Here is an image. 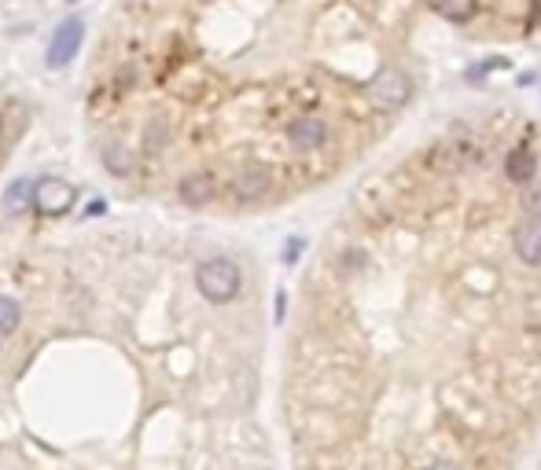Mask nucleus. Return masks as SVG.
<instances>
[{"label":"nucleus","instance_id":"f257e3e1","mask_svg":"<svg viewBox=\"0 0 541 470\" xmlns=\"http://www.w3.org/2000/svg\"><path fill=\"white\" fill-rule=\"evenodd\" d=\"M196 287L206 301H214V305H225L239 294V287H244V276H239V265L229 261V258H210L199 265L196 272Z\"/></svg>","mask_w":541,"mask_h":470},{"label":"nucleus","instance_id":"f03ea898","mask_svg":"<svg viewBox=\"0 0 541 470\" xmlns=\"http://www.w3.org/2000/svg\"><path fill=\"white\" fill-rule=\"evenodd\" d=\"M369 96L376 100V107L383 111H398L402 103H409L412 96V81L405 70H379L376 81L369 85Z\"/></svg>","mask_w":541,"mask_h":470},{"label":"nucleus","instance_id":"7ed1b4c3","mask_svg":"<svg viewBox=\"0 0 541 470\" xmlns=\"http://www.w3.org/2000/svg\"><path fill=\"white\" fill-rule=\"evenodd\" d=\"M81 37H85V22L78 15L63 19L55 26V34H52V45H48V67L59 70V67H67V62L78 55L81 48Z\"/></svg>","mask_w":541,"mask_h":470},{"label":"nucleus","instance_id":"20e7f679","mask_svg":"<svg viewBox=\"0 0 541 470\" xmlns=\"http://www.w3.org/2000/svg\"><path fill=\"white\" fill-rule=\"evenodd\" d=\"M74 199H78V192H74L67 180H59V177H45V180H37V187H34V206H37L45 217L67 213V210L74 206Z\"/></svg>","mask_w":541,"mask_h":470},{"label":"nucleus","instance_id":"39448f33","mask_svg":"<svg viewBox=\"0 0 541 470\" xmlns=\"http://www.w3.org/2000/svg\"><path fill=\"white\" fill-rule=\"evenodd\" d=\"M324 136H328V125H324L317 114L295 118V121L287 125V140H291V147H298V151H317V147L324 144Z\"/></svg>","mask_w":541,"mask_h":470},{"label":"nucleus","instance_id":"423d86ee","mask_svg":"<svg viewBox=\"0 0 541 470\" xmlns=\"http://www.w3.org/2000/svg\"><path fill=\"white\" fill-rule=\"evenodd\" d=\"M516 254L523 265H541V217H527L516 228Z\"/></svg>","mask_w":541,"mask_h":470},{"label":"nucleus","instance_id":"0eeeda50","mask_svg":"<svg viewBox=\"0 0 541 470\" xmlns=\"http://www.w3.org/2000/svg\"><path fill=\"white\" fill-rule=\"evenodd\" d=\"M214 195H218V184L210 173H192L180 180V202L185 206H210Z\"/></svg>","mask_w":541,"mask_h":470},{"label":"nucleus","instance_id":"6e6552de","mask_svg":"<svg viewBox=\"0 0 541 470\" xmlns=\"http://www.w3.org/2000/svg\"><path fill=\"white\" fill-rule=\"evenodd\" d=\"M269 187H273V177H269L265 169H247V173H239L232 180V195L239 202H254V199H262L269 192Z\"/></svg>","mask_w":541,"mask_h":470},{"label":"nucleus","instance_id":"1a4fd4ad","mask_svg":"<svg viewBox=\"0 0 541 470\" xmlns=\"http://www.w3.org/2000/svg\"><path fill=\"white\" fill-rule=\"evenodd\" d=\"M504 173H508V180H516V184H530L537 177V154L530 147H512V151H508V159H504Z\"/></svg>","mask_w":541,"mask_h":470},{"label":"nucleus","instance_id":"9d476101","mask_svg":"<svg viewBox=\"0 0 541 470\" xmlns=\"http://www.w3.org/2000/svg\"><path fill=\"white\" fill-rule=\"evenodd\" d=\"M431 8L449 22H468L479 12V0H431Z\"/></svg>","mask_w":541,"mask_h":470},{"label":"nucleus","instance_id":"9b49d317","mask_svg":"<svg viewBox=\"0 0 541 470\" xmlns=\"http://www.w3.org/2000/svg\"><path fill=\"white\" fill-rule=\"evenodd\" d=\"M34 187H37V184H29L26 177H22V180H15V184L8 187V195H4V206H8L12 213L26 210L29 202H34Z\"/></svg>","mask_w":541,"mask_h":470},{"label":"nucleus","instance_id":"f8f14e48","mask_svg":"<svg viewBox=\"0 0 541 470\" xmlns=\"http://www.w3.org/2000/svg\"><path fill=\"white\" fill-rule=\"evenodd\" d=\"M22 320V312H19V301L12 298H0V338H8Z\"/></svg>","mask_w":541,"mask_h":470},{"label":"nucleus","instance_id":"ddd939ff","mask_svg":"<svg viewBox=\"0 0 541 470\" xmlns=\"http://www.w3.org/2000/svg\"><path fill=\"white\" fill-rule=\"evenodd\" d=\"M523 206L530 210V217H541V180L527 192V199H523Z\"/></svg>","mask_w":541,"mask_h":470},{"label":"nucleus","instance_id":"4468645a","mask_svg":"<svg viewBox=\"0 0 541 470\" xmlns=\"http://www.w3.org/2000/svg\"><path fill=\"white\" fill-rule=\"evenodd\" d=\"M298 250H303V243L291 239V243H287V250H284V258H287V261H295V258H298Z\"/></svg>","mask_w":541,"mask_h":470},{"label":"nucleus","instance_id":"2eb2a0df","mask_svg":"<svg viewBox=\"0 0 541 470\" xmlns=\"http://www.w3.org/2000/svg\"><path fill=\"white\" fill-rule=\"evenodd\" d=\"M530 22L541 26V0H534V4H530Z\"/></svg>","mask_w":541,"mask_h":470},{"label":"nucleus","instance_id":"dca6fc26","mask_svg":"<svg viewBox=\"0 0 541 470\" xmlns=\"http://www.w3.org/2000/svg\"><path fill=\"white\" fill-rule=\"evenodd\" d=\"M428 470H461V466H454V463H431Z\"/></svg>","mask_w":541,"mask_h":470},{"label":"nucleus","instance_id":"f3484780","mask_svg":"<svg viewBox=\"0 0 541 470\" xmlns=\"http://www.w3.org/2000/svg\"><path fill=\"white\" fill-rule=\"evenodd\" d=\"M71 4H74V0H71Z\"/></svg>","mask_w":541,"mask_h":470}]
</instances>
